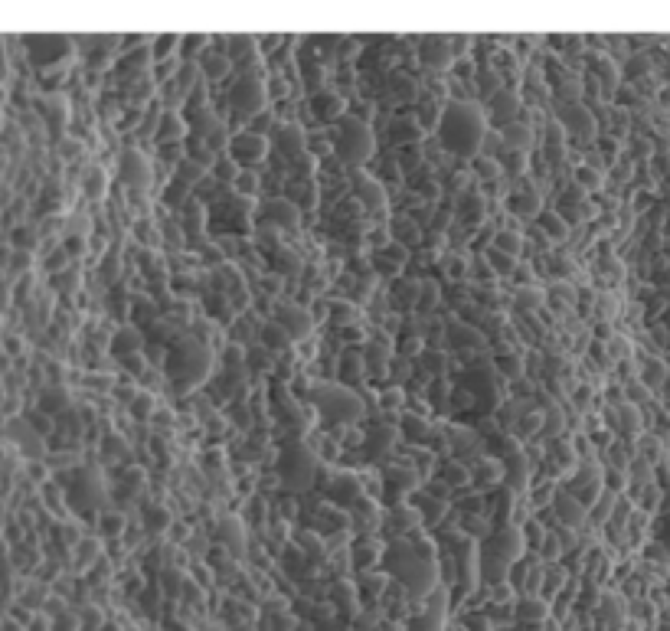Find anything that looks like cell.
<instances>
[{
	"label": "cell",
	"mask_w": 670,
	"mask_h": 631,
	"mask_svg": "<svg viewBox=\"0 0 670 631\" xmlns=\"http://www.w3.org/2000/svg\"><path fill=\"white\" fill-rule=\"evenodd\" d=\"M667 500H670V494H667ZM667 507H670V504H667Z\"/></svg>",
	"instance_id": "cell-7"
},
{
	"label": "cell",
	"mask_w": 670,
	"mask_h": 631,
	"mask_svg": "<svg viewBox=\"0 0 670 631\" xmlns=\"http://www.w3.org/2000/svg\"><path fill=\"white\" fill-rule=\"evenodd\" d=\"M232 99H236V108H239V115H252V111H259L265 101V92H262V82H252V79H246V82L232 92Z\"/></svg>",
	"instance_id": "cell-3"
},
{
	"label": "cell",
	"mask_w": 670,
	"mask_h": 631,
	"mask_svg": "<svg viewBox=\"0 0 670 631\" xmlns=\"http://www.w3.org/2000/svg\"><path fill=\"white\" fill-rule=\"evenodd\" d=\"M664 379H667V367H664L661 360H647V367H644V383H647V386H661Z\"/></svg>",
	"instance_id": "cell-4"
},
{
	"label": "cell",
	"mask_w": 670,
	"mask_h": 631,
	"mask_svg": "<svg viewBox=\"0 0 670 631\" xmlns=\"http://www.w3.org/2000/svg\"><path fill=\"white\" fill-rule=\"evenodd\" d=\"M337 154L347 164H363L373 154V138L360 121H347L337 134Z\"/></svg>",
	"instance_id": "cell-2"
},
{
	"label": "cell",
	"mask_w": 670,
	"mask_h": 631,
	"mask_svg": "<svg viewBox=\"0 0 670 631\" xmlns=\"http://www.w3.org/2000/svg\"><path fill=\"white\" fill-rule=\"evenodd\" d=\"M484 134V118L474 105H451L441 121V141L458 154H474Z\"/></svg>",
	"instance_id": "cell-1"
},
{
	"label": "cell",
	"mask_w": 670,
	"mask_h": 631,
	"mask_svg": "<svg viewBox=\"0 0 670 631\" xmlns=\"http://www.w3.org/2000/svg\"><path fill=\"white\" fill-rule=\"evenodd\" d=\"M356 193H363V197H366L370 203H379V200H383V190H376V184H373V180H363V184L356 180Z\"/></svg>",
	"instance_id": "cell-5"
},
{
	"label": "cell",
	"mask_w": 670,
	"mask_h": 631,
	"mask_svg": "<svg viewBox=\"0 0 670 631\" xmlns=\"http://www.w3.org/2000/svg\"><path fill=\"white\" fill-rule=\"evenodd\" d=\"M641 445H644V458H651V462L661 454V452H657V448H661V442H657V439H644Z\"/></svg>",
	"instance_id": "cell-6"
}]
</instances>
